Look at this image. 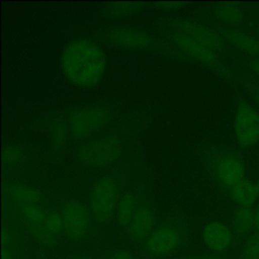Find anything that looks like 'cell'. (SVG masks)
I'll list each match as a JSON object with an SVG mask.
<instances>
[{
    "instance_id": "19",
    "label": "cell",
    "mask_w": 259,
    "mask_h": 259,
    "mask_svg": "<svg viewBox=\"0 0 259 259\" xmlns=\"http://www.w3.org/2000/svg\"><path fill=\"white\" fill-rule=\"evenodd\" d=\"M214 16L225 24L238 25L243 20L242 10L233 3H221L213 7Z\"/></svg>"
},
{
    "instance_id": "23",
    "label": "cell",
    "mask_w": 259,
    "mask_h": 259,
    "mask_svg": "<svg viewBox=\"0 0 259 259\" xmlns=\"http://www.w3.org/2000/svg\"><path fill=\"white\" fill-rule=\"evenodd\" d=\"M68 134V125L60 119L55 120L52 127V147L55 151H60L64 147Z\"/></svg>"
},
{
    "instance_id": "12",
    "label": "cell",
    "mask_w": 259,
    "mask_h": 259,
    "mask_svg": "<svg viewBox=\"0 0 259 259\" xmlns=\"http://www.w3.org/2000/svg\"><path fill=\"white\" fill-rule=\"evenodd\" d=\"M172 40L177 48H179L192 59L211 67L219 65V58L215 53L194 41L184 33L179 31L175 32L172 35Z\"/></svg>"
},
{
    "instance_id": "31",
    "label": "cell",
    "mask_w": 259,
    "mask_h": 259,
    "mask_svg": "<svg viewBox=\"0 0 259 259\" xmlns=\"http://www.w3.org/2000/svg\"><path fill=\"white\" fill-rule=\"evenodd\" d=\"M254 223H255V231L259 232V204L254 209Z\"/></svg>"
},
{
    "instance_id": "26",
    "label": "cell",
    "mask_w": 259,
    "mask_h": 259,
    "mask_svg": "<svg viewBox=\"0 0 259 259\" xmlns=\"http://www.w3.org/2000/svg\"><path fill=\"white\" fill-rule=\"evenodd\" d=\"M45 226L54 234H60L62 231H64L65 228L63 215L57 211L48 212L45 221Z\"/></svg>"
},
{
    "instance_id": "25",
    "label": "cell",
    "mask_w": 259,
    "mask_h": 259,
    "mask_svg": "<svg viewBox=\"0 0 259 259\" xmlns=\"http://www.w3.org/2000/svg\"><path fill=\"white\" fill-rule=\"evenodd\" d=\"M23 158V150L21 147L16 145L6 146L3 152V162L7 166H13L18 163Z\"/></svg>"
},
{
    "instance_id": "28",
    "label": "cell",
    "mask_w": 259,
    "mask_h": 259,
    "mask_svg": "<svg viewBox=\"0 0 259 259\" xmlns=\"http://www.w3.org/2000/svg\"><path fill=\"white\" fill-rule=\"evenodd\" d=\"M108 259H133V256L130 252L125 250H118V251L112 252L109 255Z\"/></svg>"
},
{
    "instance_id": "21",
    "label": "cell",
    "mask_w": 259,
    "mask_h": 259,
    "mask_svg": "<svg viewBox=\"0 0 259 259\" xmlns=\"http://www.w3.org/2000/svg\"><path fill=\"white\" fill-rule=\"evenodd\" d=\"M240 259H259V232L254 231L245 239L240 251Z\"/></svg>"
},
{
    "instance_id": "30",
    "label": "cell",
    "mask_w": 259,
    "mask_h": 259,
    "mask_svg": "<svg viewBox=\"0 0 259 259\" xmlns=\"http://www.w3.org/2000/svg\"><path fill=\"white\" fill-rule=\"evenodd\" d=\"M2 259H14V254L9 248H4L2 251Z\"/></svg>"
},
{
    "instance_id": "10",
    "label": "cell",
    "mask_w": 259,
    "mask_h": 259,
    "mask_svg": "<svg viewBox=\"0 0 259 259\" xmlns=\"http://www.w3.org/2000/svg\"><path fill=\"white\" fill-rule=\"evenodd\" d=\"M214 173L222 184L232 188L245 179V165L240 157L227 154L217 160Z\"/></svg>"
},
{
    "instance_id": "35",
    "label": "cell",
    "mask_w": 259,
    "mask_h": 259,
    "mask_svg": "<svg viewBox=\"0 0 259 259\" xmlns=\"http://www.w3.org/2000/svg\"><path fill=\"white\" fill-rule=\"evenodd\" d=\"M258 39H259V31H258Z\"/></svg>"
},
{
    "instance_id": "32",
    "label": "cell",
    "mask_w": 259,
    "mask_h": 259,
    "mask_svg": "<svg viewBox=\"0 0 259 259\" xmlns=\"http://www.w3.org/2000/svg\"><path fill=\"white\" fill-rule=\"evenodd\" d=\"M76 259H96L92 256H80V257H77Z\"/></svg>"
},
{
    "instance_id": "1",
    "label": "cell",
    "mask_w": 259,
    "mask_h": 259,
    "mask_svg": "<svg viewBox=\"0 0 259 259\" xmlns=\"http://www.w3.org/2000/svg\"><path fill=\"white\" fill-rule=\"evenodd\" d=\"M107 59L103 50L93 40L76 38L68 42L61 55L65 77L76 87L89 89L97 86L106 71Z\"/></svg>"
},
{
    "instance_id": "29",
    "label": "cell",
    "mask_w": 259,
    "mask_h": 259,
    "mask_svg": "<svg viewBox=\"0 0 259 259\" xmlns=\"http://www.w3.org/2000/svg\"><path fill=\"white\" fill-rule=\"evenodd\" d=\"M250 68L253 72H255L256 74L259 75V58H254L250 62Z\"/></svg>"
},
{
    "instance_id": "14",
    "label": "cell",
    "mask_w": 259,
    "mask_h": 259,
    "mask_svg": "<svg viewBox=\"0 0 259 259\" xmlns=\"http://www.w3.org/2000/svg\"><path fill=\"white\" fill-rule=\"evenodd\" d=\"M254 209L252 207L238 206L233 213L231 228L235 238L247 239L255 230Z\"/></svg>"
},
{
    "instance_id": "17",
    "label": "cell",
    "mask_w": 259,
    "mask_h": 259,
    "mask_svg": "<svg viewBox=\"0 0 259 259\" xmlns=\"http://www.w3.org/2000/svg\"><path fill=\"white\" fill-rule=\"evenodd\" d=\"M7 188L10 197L21 205L40 204L42 201L41 192L32 186L19 183H9Z\"/></svg>"
},
{
    "instance_id": "11",
    "label": "cell",
    "mask_w": 259,
    "mask_h": 259,
    "mask_svg": "<svg viewBox=\"0 0 259 259\" xmlns=\"http://www.w3.org/2000/svg\"><path fill=\"white\" fill-rule=\"evenodd\" d=\"M108 40L121 48L144 49L152 44V37L143 30L133 27H114L107 32Z\"/></svg>"
},
{
    "instance_id": "34",
    "label": "cell",
    "mask_w": 259,
    "mask_h": 259,
    "mask_svg": "<svg viewBox=\"0 0 259 259\" xmlns=\"http://www.w3.org/2000/svg\"><path fill=\"white\" fill-rule=\"evenodd\" d=\"M257 101H258V104H259V96H257Z\"/></svg>"
},
{
    "instance_id": "7",
    "label": "cell",
    "mask_w": 259,
    "mask_h": 259,
    "mask_svg": "<svg viewBox=\"0 0 259 259\" xmlns=\"http://www.w3.org/2000/svg\"><path fill=\"white\" fill-rule=\"evenodd\" d=\"M176 27L179 32L184 33L217 55L223 52L225 48L224 36L206 25L188 19H181L177 21Z\"/></svg>"
},
{
    "instance_id": "2",
    "label": "cell",
    "mask_w": 259,
    "mask_h": 259,
    "mask_svg": "<svg viewBox=\"0 0 259 259\" xmlns=\"http://www.w3.org/2000/svg\"><path fill=\"white\" fill-rule=\"evenodd\" d=\"M119 184L111 176H102L93 185L89 204L92 217L100 224L108 223L119 201Z\"/></svg>"
},
{
    "instance_id": "22",
    "label": "cell",
    "mask_w": 259,
    "mask_h": 259,
    "mask_svg": "<svg viewBox=\"0 0 259 259\" xmlns=\"http://www.w3.org/2000/svg\"><path fill=\"white\" fill-rule=\"evenodd\" d=\"M143 2H113L108 4V10L116 17L128 16L143 8Z\"/></svg>"
},
{
    "instance_id": "24",
    "label": "cell",
    "mask_w": 259,
    "mask_h": 259,
    "mask_svg": "<svg viewBox=\"0 0 259 259\" xmlns=\"http://www.w3.org/2000/svg\"><path fill=\"white\" fill-rule=\"evenodd\" d=\"M21 206L22 214L29 224H45L48 212L40 204H24Z\"/></svg>"
},
{
    "instance_id": "15",
    "label": "cell",
    "mask_w": 259,
    "mask_h": 259,
    "mask_svg": "<svg viewBox=\"0 0 259 259\" xmlns=\"http://www.w3.org/2000/svg\"><path fill=\"white\" fill-rule=\"evenodd\" d=\"M222 34L229 42L246 54L259 58V39L237 28H223Z\"/></svg>"
},
{
    "instance_id": "4",
    "label": "cell",
    "mask_w": 259,
    "mask_h": 259,
    "mask_svg": "<svg viewBox=\"0 0 259 259\" xmlns=\"http://www.w3.org/2000/svg\"><path fill=\"white\" fill-rule=\"evenodd\" d=\"M110 110L102 105L86 106L74 110L68 117L69 134L76 140H83L101 130L109 121Z\"/></svg>"
},
{
    "instance_id": "18",
    "label": "cell",
    "mask_w": 259,
    "mask_h": 259,
    "mask_svg": "<svg viewBox=\"0 0 259 259\" xmlns=\"http://www.w3.org/2000/svg\"><path fill=\"white\" fill-rule=\"evenodd\" d=\"M137 198L132 192L124 193L117 204L115 211V220L118 226L128 227L137 212Z\"/></svg>"
},
{
    "instance_id": "16",
    "label": "cell",
    "mask_w": 259,
    "mask_h": 259,
    "mask_svg": "<svg viewBox=\"0 0 259 259\" xmlns=\"http://www.w3.org/2000/svg\"><path fill=\"white\" fill-rule=\"evenodd\" d=\"M230 197L238 206L244 207H252L259 198L256 185L246 179L230 188Z\"/></svg>"
},
{
    "instance_id": "9",
    "label": "cell",
    "mask_w": 259,
    "mask_h": 259,
    "mask_svg": "<svg viewBox=\"0 0 259 259\" xmlns=\"http://www.w3.org/2000/svg\"><path fill=\"white\" fill-rule=\"evenodd\" d=\"M181 240L178 230L170 225L157 228L147 239L146 247L154 256H164L173 252Z\"/></svg>"
},
{
    "instance_id": "5",
    "label": "cell",
    "mask_w": 259,
    "mask_h": 259,
    "mask_svg": "<svg viewBox=\"0 0 259 259\" xmlns=\"http://www.w3.org/2000/svg\"><path fill=\"white\" fill-rule=\"evenodd\" d=\"M234 131L242 148H251L259 142V112L247 102H240L235 112Z\"/></svg>"
},
{
    "instance_id": "33",
    "label": "cell",
    "mask_w": 259,
    "mask_h": 259,
    "mask_svg": "<svg viewBox=\"0 0 259 259\" xmlns=\"http://www.w3.org/2000/svg\"><path fill=\"white\" fill-rule=\"evenodd\" d=\"M255 185H256V188H257V192H258V196H259V178H258L257 182L255 183Z\"/></svg>"
},
{
    "instance_id": "3",
    "label": "cell",
    "mask_w": 259,
    "mask_h": 259,
    "mask_svg": "<svg viewBox=\"0 0 259 259\" xmlns=\"http://www.w3.org/2000/svg\"><path fill=\"white\" fill-rule=\"evenodd\" d=\"M121 150V141L114 136H109L84 143L79 147L77 156L83 165L100 169L113 164L119 158Z\"/></svg>"
},
{
    "instance_id": "6",
    "label": "cell",
    "mask_w": 259,
    "mask_h": 259,
    "mask_svg": "<svg viewBox=\"0 0 259 259\" xmlns=\"http://www.w3.org/2000/svg\"><path fill=\"white\" fill-rule=\"evenodd\" d=\"M89 209L78 200H70L63 207L64 231L72 241L83 240L91 228V215Z\"/></svg>"
},
{
    "instance_id": "13",
    "label": "cell",
    "mask_w": 259,
    "mask_h": 259,
    "mask_svg": "<svg viewBox=\"0 0 259 259\" xmlns=\"http://www.w3.org/2000/svg\"><path fill=\"white\" fill-rule=\"evenodd\" d=\"M155 217L152 210L147 206L138 208L133 221L128 226L131 237L136 241L148 239L155 231Z\"/></svg>"
},
{
    "instance_id": "27",
    "label": "cell",
    "mask_w": 259,
    "mask_h": 259,
    "mask_svg": "<svg viewBox=\"0 0 259 259\" xmlns=\"http://www.w3.org/2000/svg\"><path fill=\"white\" fill-rule=\"evenodd\" d=\"M185 5L183 2H155L153 6L160 10H176L179 9L181 6Z\"/></svg>"
},
{
    "instance_id": "8",
    "label": "cell",
    "mask_w": 259,
    "mask_h": 259,
    "mask_svg": "<svg viewBox=\"0 0 259 259\" xmlns=\"http://www.w3.org/2000/svg\"><path fill=\"white\" fill-rule=\"evenodd\" d=\"M204 245L214 253H224L229 250L234 242L232 228L221 221L207 223L201 232Z\"/></svg>"
},
{
    "instance_id": "20",
    "label": "cell",
    "mask_w": 259,
    "mask_h": 259,
    "mask_svg": "<svg viewBox=\"0 0 259 259\" xmlns=\"http://www.w3.org/2000/svg\"><path fill=\"white\" fill-rule=\"evenodd\" d=\"M28 232L34 241L45 248L54 247L58 243L57 235L51 232L45 224H29Z\"/></svg>"
}]
</instances>
